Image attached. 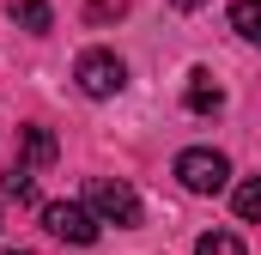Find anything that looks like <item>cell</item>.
<instances>
[{"label": "cell", "instance_id": "6da1fadb", "mask_svg": "<svg viewBox=\"0 0 261 255\" xmlns=\"http://www.w3.org/2000/svg\"><path fill=\"white\" fill-rule=\"evenodd\" d=\"M85 207L97 213V225H116V231H134V225L146 219L140 194H134L128 183H116V176H91V183H85Z\"/></svg>", "mask_w": 261, "mask_h": 255}, {"label": "cell", "instance_id": "7a4b0ae2", "mask_svg": "<svg viewBox=\"0 0 261 255\" xmlns=\"http://www.w3.org/2000/svg\"><path fill=\"white\" fill-rule=\"evenodd\" d=\"M176 183L189 194H225L231 189V164H225V152H213V146H189V152L176 158Z\"/></svg>", "mask_w": 261, "mask_h": 255}, {"label": "cell", "instance_id": "3957f363", "mask_svg": "<svg viewBox=\"0 0 261 255\" xmlns=\"http://www.w3.org/2000/svg\"><path fill=\"white\" fill-rule=\"evenodd\" d=\"M73 79H79V91H85V97H116V91L128 85V67L116 61L110 49H85L79 67H73Z\"/></svg>", "mask_w": 261, "mask_h": 255}, {"label": "cell", "instance_id": "277c9868", "mask_svg": "<svg viewBox=\"0 0 261 255\" xmlns=\"http://www.w3.org/2000/svg\"><path fill=\"white\" fill-rule=\"evenodd\" d=\"M43 225H49L61 243H97V213L79 207V200H49V207H43Z\"/></svg>", "mask_w": 261, "mask_h": 255}, {"label": "cell", "instance_id": "5b68a950", "mask_svg": "<svg viewBox=\"0 0 261 255\" xmlns=\"http://www.w3.org/2000/svg\"><path fill=\"white\" fill-rule=\"evenodd\" d=\"M18 164L24 170H49L55 164V134L49 128H18Z\"/></svg>", "mask_w": 261, "mask_h": 255}, {"label": "cell", "instance_id": "8992f818", "mask_svg": "<svg viewBox=\"0 0 261 255\" xmlns=\"http://www.w3.org/2000/svg\"><path fill=\"white\" fill-rule=\"evenodd\" d=\"M182 104H189L195 116H213V110L225 104V91L213 85V73H206V67H195V73H189V91H182Z\"/></svg>", "mask_w": 261, "mask_h": 255}, {"label": "cell", "instance_id": "52a82bcc", "mask_svg": "<svg viewBox=\"0 0 261 255\" xmlns=\"http://www.w3.org/2000/svg\"><path fill=\"white\" fill-rule=\"evenodd\" d=\"M12 24H24V31H55V12H49V0H12Z\"/></svg>", "mask_w": 261, "mask_h": 255}, {"label": "cell", "instance_id": "ba28073f", "mask_svg": "<svg viewBox=\"0 0 261 255\" xmlns=\"http://www.w3.org/2000/svg\"><path fill=\"white\" fill-rule=\"evenodd\" d=\"M231 31H237L243 43H261V0H237V6H231Z\"/></svg>", "mask_w": 261, "mask_h": 255}, {"label": "cell", "instance_id": "9c48e42d", "mask_svg": "<svg viewBox=\"0 0 261 255\" xmlns=\"http://www.w3.org/2000/svg\"><path fill=\"white\" fill-rule=\"evenodd\" d=\"M231 207H237V219H243V225H261V176H249V183H237V194H231Z\"/></svg>", "mask_w": 261, "mask_h": 255}, {"label": "cell", "instance_id": "30bf717a", "mask_svg": "<svg viewBox=\"0 0 261 255\" xmlns=\"http://www.w3.org/2000/svg\"><path fill=\"white\" fill-rule=\"evenodd\" d=\"M0 194H6V200H37V183H31V170H24V164H12V170L0 176Z\"/></svg>", "mask_w": 261, "mask_h": 255}, {"label": "cell", "instance_id": "8fae6325", "mask_svg": "<svg viewBox=\"0 0 261 255\" xmlns=\"http://www.w3.org/2000/svg\"><path fill=\"white\" fill-rule=\"evenodd\" d=\"M195 255H249V249H243L231 231H206V237L195 243Z\"/></svg>", "mask_w": 261, "mask_h": 255}, {"label": "cell", "instance_id": "7c38bea8", "mask_svg": "<svg viewBox=\"0 0 261 255\" xmlns=\"http://www.w3.org/2000/svg\"><path fill=\"white\" fill-rule=\"evenodd\" d=\"M170 6H182V12H195V6H206V0H170Z\"/></svg>", "mask_w": 261, "mask_h": 255}, {"label": "cell", "instance_id": "4fadbf2b", "mask_svg": "<svg viewBox=\"0 0 261 255\" xmlns=\"http://www.w3.org/2000/svg\"><path fill=\"white\" fill-rule=\"evenodd\" d=\"M6 255H24V249H6Z\"/></svg>", "mask_w": 261, "mask_h": 255}]
</instances>
